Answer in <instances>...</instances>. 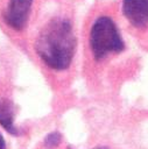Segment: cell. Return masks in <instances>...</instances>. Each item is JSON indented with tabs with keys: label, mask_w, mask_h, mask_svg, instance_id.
<instances>
[{
	"label": "cell",
	"mask_w": 148,
	"mask_h": 149,
	"mask_svg": "<svg viewBox=\"0 0 148 149\" xmlns=\"http://www.w3.org/2000/svg\"><path fill=\"white\" fill-rule=\"evenodd\" d=\"M61 142V134L57 132H52L50 134L47 135V137L44 139V146L47 148H55Z\"/></svg>",
	"instance_id": "5"
},
{
	"label": "cell",
	"mask_w": 148,
	"mask_h": 149,
	"mask_svg": "<svg viewBox=\"0 0 148 149\" xmlns=\"http://www.w3.org/2000/svg\"><path fill=\"white\" fill-rule=\"evenodd\" d=\"M119 15L129 28L148 31V0H119Z\"/></svg>",
	"instance_id": "3"
},
{
	"label": "cell",
	"mask_w": 148,
	"mask_h": 149,
	"mask_svg": "<svg viewBox=\"0 0 148 149\" xmlns=\"http://www.w3.org/2000/svg\"><path fill=\"white\" fill-rule=\"evenodd\" d=\"M0 125L13 135H17L19 132L14 126V113L12 104L8 101H3L0 105Z\"/></svg>",
	"instance_id": "4"
},
{
	"label": "cell",
	"mask_w": 148,
	"mask_h": 149,
	"mask_svg": "<svg viewBox=\"0 0 148 149\" xmlns=\"http://www.w3.org/2000/svg\"><path fill=\"white\" fill-rule=\"evenodd\" d=\"M6 148V143H5V139L3 136L0 134V149H5Z\"/></svg>",
	"instance_id": "6"
},
{
	"label": "cell",
	"mask_w": 148,
	"mask_h": 149,
	"mask_svg": "<svg viewBox=\"0 0 148 149\" xmlns=\"http://www.w3.org/2000/svg\"><path fill=\"white\" fill-rule=\"evenodd\" d=\"M41 0H0V23L12 33H23L30 26Z\"/></svg>",
	"instance_id": "2"
},
{
	"label": "cell",
	"mask_w": 148,
	"mask_h": 149,
	"mask_svg": "<svg viewBox=\"0 0 148 149\" xmlns=\"http://www.w3.org/2000/svg\"><path fill=\"white\" fill-rule=\"evenodd\" d=\"M93 149H110V148H106V147H96Z\"/></svg>",
	"instance_id": "7"
},
{
	"label": "cell",
	"mask_w": 148,
	"mask_h": 149,
	"mask_svg": "<svg viewBox=\"0 0 148 149\" xmlns=\"http://www.w3.org/2000/svg\"><path fill=\"white\" fill-rule=\"evenodd\" d=\"M87 43L94 61L125 51L126 44L119 27L118 1L100 0L90 8Z\"/></svg>",
	"instance_id": "1"
}]
</instances>
